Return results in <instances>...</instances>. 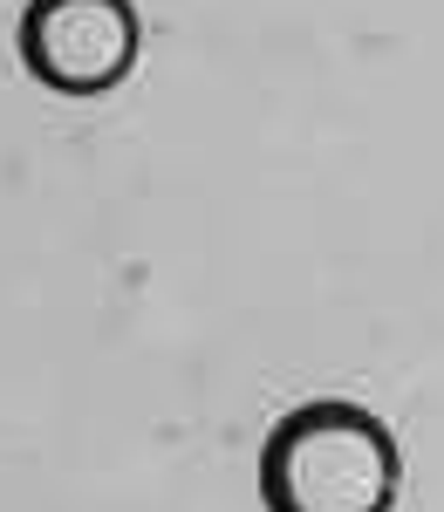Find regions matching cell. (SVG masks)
I'll return each instance as SVG.
<instances>
[{
  "mask_svg": "<svg viewBox=\"0 0 444 512\" xmlns=\"http://www.w3.org/2000/svg\"><path fill=\"white\" fill-rule=\"evenodd\" d=\"M397 478V437L356 403H301L260 444L267 512H390Z\"/></svg>",
  "mask_w": 444,
  "mask_h": 512,
  "instance_id": "6da1fadb",
  "label": "cell"
},
{
  "mask_svg": "<svg viewBox=\"0 0 444 512\" xmlns=\"http://www.w3.org/2000/svg\"><path fill=\"white\" fill-rule=\"evenodd\" d=\"M21 62L62 96H103L137 62V7L130 0H28Z\"/></svg>",
  "mask_w": 444,
  "mask_h": 512,
  "instance_id": "7a4b0ae2",
  "label": "cell"
}]
</instances>
